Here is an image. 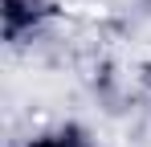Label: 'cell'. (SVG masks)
I'll list each match as a JSON object with an SVG mask.
<instances>
[{
  "mask_svg": "<svg viewBox=\"0 0 151 147\" xmlns=\"http://www.w3.org/2000/svg\"><path fill=\"white\" fill-rule=\"evenodd\" d=\"M57 12V0H4L0 4V29L8 45H21L33 33H41V24Z\"/></svg>",
  "mask_w": 151,
  "mask_h": 147,
  "instance_id": "1",
  "label": "cell"
},
{
  "mask_svg": "<svg viewBox=\"0 0 151 147\" xmlns=\"http://www.w3.org/2000/svg\"><path fill=\"white\" fill-rule=\"evenodd\" d=\"M25 147H98V139L90 135L86 122L61 119V122H49V127L33 131V135L25 139Z\"/></svg>",
  "mask_w": 151,
  "mask_h": 147,
  "instance_id": "2",
  "label": "cell"
}]
</instances>
